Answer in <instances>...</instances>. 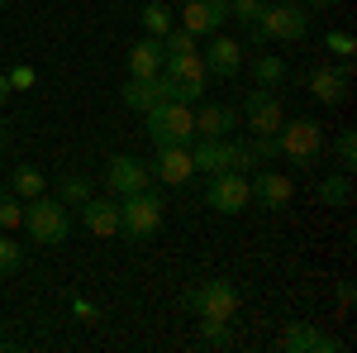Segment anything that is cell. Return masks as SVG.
<instances>
[{
	"label": "cell",
	"mask_w": 357,
	"mask_h": 353,
	"mask_svg": "<svg viewBox=\"0 0 357 353\" xmlns=\"http://www.w3.org/2000/svg\"><path fill=\"white\" fill-rule=\"evenodd\" d=\"M5 82H10V91H29V86H33V67H24V62H20V67H10V72H5Z\"/></svg>",
	"instance_id": "32"
},
{
	"label": "cell",
	"mask_w": 357,
	"mask_h": 353,
	"mask_svg": "<svg viewBox=\"0 0 357 353\" xmlns=\"http://www.w3.org/2000/svg\"><path fill=\"white\" fill-rule=\"evenodd\" d=\"M243 120H248L252 134H276V129L286 124V110H281V101H276V91L257 86V91L243 96Z\"/></svg>",
	"instance_id": "10"
},
{
	"label": "cell",
	"mask_w": 357,
	"mask_h": 353,
	"mask_svg": "<svg viewBox=\"0 0 357 353\" xmlns=\"http://www.w3.org/2000/svg\"><path fill=\"white\" fill-rule=\"evenodd\" d=\"M252 82H257V86H267V91H276V86L286 82V62H281L276 53L252 57Z\"/></svg>",
	"instance_id": "23"
},
{
	"label": "cell",
	"mask_w": 357,
	"mask_h": 353,
	"mask_svg": "<svg viewBox=\"0 0 357 353\" xmlns=\"http://www.w3.org/2000/svg\"><path fill=\"white\" fill-rule=\"evenodd\" d=\"M77 215H82V224L96 234V239H114V234H119V201L86 196L82 206H77Z\"/></svg>",
	"instance_id": "17"
},
{
	"label": "cell",
	"mask_w": 357,
	"mask_h": 353,
	"mask_svg": "<svg viewBox=\"0 0 357 353\" xmlns=\"http://www.w3.org/2000/svg\"><path fill=\"white\" fill-rule=\"evenodd\" d=\"M86 196H96V187H91V177H82V172H72V177H62V187H57V201L67 206V210H77Z\"/></svg>",
	"instance_id": "24"
},
{
	"label": "cell",
	"mask_w": 357,
	"mask_h": 353,
	"mask_svg": "<svg viewBox=\"0 0 357 353\" xmlns=\"http://www.w3.org/2000/svg\"><path fill=\"white\" fill-rule=\"evenodd\" d=\"M148 167H153V177L167 182V187H186V182L195 177V163H191V148H186V143L158 148V163H148Z\"/></svg>",
	"instance_id": "16"
},
{
	"label": "cell",
	"mask_w": 357,
	"mask_h": 353,
	"mask_svg": "<svg viewBox=\"0 0 357 353\" xmlns=\"http://www.w3.org/2000/svg\"><path fill=\"white\" fill-rule=\"evenodd\" d=\"M162 62H167V48H162V38H138L134 48H129V77H158L162 72Z\"/></svg>",
	"instance_id": "20"
},
{
	"label": "cell",
	"mask_w": 357,
	"mask_h": 353,
	"mask_svg": "<svg viewBox=\"0 0 357 353\" xmlns=\"http://www.w3.org/2000/svg\"><path fill=\"white\" fill-rule=\"evenodd\" d=\"M138 20H143V29H148L153 38H162L167 29H172V10H167L162 0H148V5L138 10Z\"/></svg>",
	"instance_id": "25"
},
{
	"label": "cell",
	"mask_w": 357,
	"mask_h": 353,
	"mask_svg": "<svg viewBox=\"0 0 357 353\" xmlns=\"http://www.w3.org/2000/svg\"><path fill=\"white\" fill-rule=\"evenodd\" d=\"M291 196H296V187H291V177H286V172L262 167V172L252 177V201H257L262 210H286V206H291Z\"/></svg>",
	"instance_id": "15"
},
{
	"label": "cell",
	"mask_w": 357,
	"mask_h": 353,
	"mask_svg": "<svg viewBox=\"0 0 357 353\" xmlns=\"http://www.w3.org/2000/svg\"><path fill=\"white\" fill-rule=\"evenodd\" d=\"M281 349L286 353H338V339L324 334L314 320H291L281 334Z\"/></svg>",
	"instance_id": "13"
},
{
	"label": "cell",
	"mask_w": 357,
	"mask_h": 353,
	"mask_svg": "<svg viewBox=\"0 0 357 353\" xmlns=\"http://www.w3.org/2000/svg\"><path fill=\"white\" fill-rule=\"evenodd\" d=\"M200 339L215 344V349H224V344H229V325H210V320H200Z\"/></svg>",
	"instance_id": "33"
},
{
	"label": "cell",
	"mask_w": 357,
	"mask_h": 353,
	"mask_svg": "<svg viewBox=\"0 0 357 353\" xmlns=\"http://www.w3.org/2000/svg\"><path fill=\"white\" fill-rule=\"evenodd\" d=\"M162 72L176 82V101H186V106L205 101V91H210V67H205V57H200V53H176V57H167Z\"/></svg>",
	"instance_id": "7"
},
{
	"label": "cell",
	"mask_w": 357,
	"mask_h": 353,
	"mask_svg": "<svg viewBox=\"0 0 357 353\" xmlns=\"http://www.w3.org/2000/svg\"><path fill=\"white\" fill-rule=\"evenodd\" d=\"M10 191H15V196H20V201H33V196H43V191H48V177H43V172H38V167H15V172H10Z\"/></svg>",
	"instance_id": "22"
},
{
	"label": "cell",
	"mask_w": 357,
	"mask_h": 353,
	"mask_svg": "<svg viewBox=\"0 0 357 353\" xmlns=\"http://www.w3.org/2000/svg\"><path fill=\"white\" fill-rule=\"evenodd\" d=\"M319 201H324V206H348V201H353V182H348V172L324 177V182H319Z\"/></svg>",
	"instance_id": "26"
},
{
	"label": "cell",
	"mask_w": 357,
	"mask_h": 353,
	"mask_svg": "<svg viewBox=\"0 0 357 353\" xmlns=\"http://www.w3.org/2000/svg\"><path fill=\"white\" fill-rule=\"evenodd\" d=\"M162 215H167V206L153 187L134 191V196H119V234L134 239V244L138 239H153L162 229Z\"/></svg>",
	"instance_id": "2"
},
{
	"label": "cell",
	"mask_w": 357,
	"mask_h": 353,
	"mask_svg": "<svg viewBox=\"0 0 357 353\" xmlns=\"http://www.w3.org/2000/svg\"><path fill=\"white\" fill-rule=\"evenodd\" d=\"M205 206L220 210V215L248 210V206H252V182H248V172H215V177L205 182Z\"/></svg>",
	"instance_id": "8"
},
{
	"label": "cell",
	"mask_w": 357,
	"mask_h": 353,
	"mask_svg": "<svg viewBox=\"0 0 357 353\" xmlns=\"http://www.w3.org/2000/svg\"><path fill=\"white\" fill-rule=\"evenodd\" d=\"M348 86H353V57L343 67H314L310 72V96L319 106H343L348 101Z\"/></svg>",
	"instance_id": "11"
},
{
	"label": "cell",
	"mask_w": 357,
	"mask_h": 353,
	"mask_svg": "<svg viewBox=\"0 0 357 353\" xmlns=\"http://www.w3.org/2000/svg\"><path fill=\"white\" fill-rule=\"evenodd\" d=\"M324 48H329L333 57H343V62H348V57L357 53V38H353V34H348V29H333L329 38H324Z\"/></svg>",
	"instance_id": "31"
},
{
	"label": "cell",
	"mask_w": 357,
	"mask_h": 353,
	"mask_svg": "<svg viewBox=\"0 0 357 353\" xmlns=\"http://www.w3.org/2000/svg\"><path fill=\"white\" fill-rule=\"evenodd\" d=\"M200 57H205L210 77H238V67H243V43H238V38H224V34H215V43H210Z\"/></svg>",
	"instance_id": "19"
},
{
	"label": "cell",
	"mask_w": 357,
	"mask_h": 353,
	"mask_svg": "<svg viewBox=\"0 0 357 353\" xmlns=\"http://www.w3.org/2000/svg\"><path fill=\"white\" fill-rule=\"evenodd\" d=\"M72 315H77V320H100V310H96L86 296H72Z\"/></svg>",
	"instance_id": "34"
},
{
	"label": "cell",
	"mask_w": 357,
	"mask_h": 353,
	"mask_svg": "<svg viewBox=\"0 0 357 353\" xmlns=\"http://www.w3.org/2000/svg\"><path fill=\"white\" fill-rule=\"evenodd\" d=\"M310 34V5H267L257 29H248L252 43H296Z\"/></svg>",
	"instance_id": "5"
},
{
	"label": "cell",
	"mask_w": 357,
	"mask_h": 353,
	"mask_svg": "<svg viewBox=\"0 0 357 353\" xmlns=\"http://www.w3.org/2000/svg\"><path fill=\"white\" fill-rule=\"evenodd\" d=\"M24 268V248L15 244L5 229H0V277H15V272Z\"/></svg>",
	"instance_id": "27"
},
{
	"label": "cell",
	"mask_w": 357,
	"mask_h": 353,
	"mask_svg": "<svg viewBox=\"0 0 357 353\" xmlns=\"http://www.w3.org/2000/svg\"><path fill=\"white\" fill-rule=\"evenodd\" d=\"M301 5H310V10H319V5H329V0H301Z\"/></svg>",
	"instance_id": "36"
},
{
	"label": "cell",
	"mask_w": 357,
	"mask_h": 353,
	"mask_svg": "<svg viewBox=\"0 0 357 353\" xmlns=\"http://www.w3.org/2000/svg\"><path fill=\"white\" fill-rule=\"evenodd\" d=\"M0 10H5V0H0Z\"/></svg>",
	"instance_id": "38"
},
{
	"label": "cell",
	"mask_w": 357,
	"mask_h": 353,
	"mask_svg": "<svg viewBox=\"0 0 357 353\" xmlns=\"http://www.w3.org/2000/svg\"><path fill=\"white\" fill-rule=\"evenodd\" d=\"M10 101V82H5V72H0V106Z\"/></svg>",
	"instance_id": "35"
},
{
	"label": "cell",
	"mask_w": 357,
	"mask_h": 353,
	"mask_svg": "<svg viewBox=\"0 0 357 353\" xmlns=\"http://www.w3.org/2000/svg\"><path fill=\"white\" fill-rule=\"evenodd\" d=\"M29 229V239L43 248H57L67 244V229H72V215H67V206L57 201V196H33L24 201V219H20Z\"/></svg>",
	"instance_id": "1"
},
{
	"label": "cell",
	"mask_w": 357,
	"mask_h": 353,
	"mask_svg": "<svg viewBox=\"0 0 357 353\" xmlns=\"http://www.w3.org/2000/svg\"><path fill=\"white\" fill-rule=\"evenodd\" d=\"M158 101H176V82L158 72V77H129L124 86V106L129 110H153Z\"/></svg>",
	"instance_id": "12"
},
{
	"label": "cell",
	"mask_w": 357,
	"mask_h": 353,
	"mask_svg": "<svg viewBox=\"0 0 357 353\" xmlns=\"http://www.w3.org/2000/svg\"><path fill=\"white\" fill-rule=\"evenodd\" d=\"M143 120H148V138L158 148H176V143L195 138V110L186 101H158L153 110H143Z\"/></svg>",
	"instance_id": "3"
},
{
	"label": "cell",
	"mask_w": 357,
	"mask_h": 353,
	"mask_svg": "<svg viewBox=\"0 0 357 353\" xmlns=\"http://www.w3.org/2000/svg\"><path fill=\"white\" fill-rule=\"evenodd\" d=\"M0 143H5V124H0Z\"/></svg>",
	"instance_id": "37"
},
{
	"label": "cell",
	"mask_w": 357,
	"mask_h": 353,
	"mask_svg": "<svg viewBox=\"0 0 357 353\" xmlns=\"http://www.w3.org/2000/svg\"><path fill=\"white\" fill-rule=\"evenodd\" d=\"M148 182H153V167L143 163V158H134V153H114L110 163H105V187H110L114 201H119V196L143 191Z\"/></svg>",
	"instance_id": "9"
},
{
	"label": "cell",
	"mask_w": 357,
	"mask_h": 353,
	"mask_svg": "<svg viewBox=\"0 0 357 353\" xmlns=\"http://www.w3.org/2000/svg\"><path fill=\"white\" fill-rule=\"evenodd\" d=\"M224 20H229V0H186L181 10V29L191 34H215Z\"/></svg>",
	"instance_id": "18"
},
{
	"label": "cell",
	"mask_w": 357,
	"mask_h": 353,
	"mask_svg": "<svg viewBox=\"0 0 357 353\" xmlns=\"http://www.w3.org/2000/svg\"><path fill=\"white\" fill-rule=\"evenodd\" d=\"M276 148H281V158H291L296 167H314L319 153H324V129H319V120H286V124L276 129Z\"/></svg>",
	"instance_id": "6"
},
{
	"label": "cell",
	"mask_w": 357,
	"mask_h": 353,
	"mask_svg": "<svg viewBox=\"0 0 357 353\" xmlns=\"http://www.w3.org/2000/svg\"><path fill=\"white\" fill-rule=\"evenodd\" d=\"M238 129V115L229 106H200L195 110V138H229Z\"/></svg>",
	"instance_id": "21"
},
{
	"label": "cell",
	"mask_w": 357,
	"mask_h": 353,
	"mask_svg": "<svg viewBox=\"0 0 357 353\" xmlns=\"http://www.w3.org/2000/svg\"><path fill=\"white\" fill-rule=\"evenodd\" d=\"M186 305H191L195 320H210V325H229L238 315V287L224 282V277H210V282H195L186 291Z\"/></svg>",
	"instance_id": "4"
},
{
	"label": "cell",
	"mask_w": 357,
	"mask_h": 353,
	"mask_svg": "<svg viewBox=\"0 0 357 353\" xmlns=\"http://www.w3.org/2000/svg\"><path fill=\"white\" fill-rule=\"evenodd\" d=\"M20 219H24V206H20V196H15V191H0V229L10 234V229H20Z\"/></svg>",
	"instance_id": "29"
},
{
	"label": "cell",
	"mask_w": 357,
	"mask_h": 353,
	"mask_svg": "<svg viewBox=\"0 0 357 353\" xmlns=\"http://www.w3.org/2000/svg\"><path fill=\"white\" fill-rule=\"evenodd\" d=\"M333 158H338V172H353V167H357V134H353V129H343V134H338Z\"/></svg>",
	"instance_id": "30"
},
{
	"label": "cell",
	"mask_w": 357,
	"mask_h": 353,
	"mask_svg": "<svg viewBox=\"0 0 357 353\" xmlns=\"http://www.w3.org/2000/svg\"><path fill=\"white\" fill-rule=\"evenodd\" d=\"M191 163L195 172L215 177V172H234V138H191Z\"/></svg>",
	"instance_id": "14"
},
{
	"label": "cell",
	"mask_w": 357,
	"mask_h": 353,
	"mask_svg": "<svg viewBox=\"0 0 357 353\" xmlns=\"http://www.w3.org/2000/svg\"><path fill=\"white\" fill-rule=\"evenodd\" d=\"M262 10H267V0H229V20H238L243 29H257Z\"/></svg>",
	"instance_id": "28"
}]
</instances>
